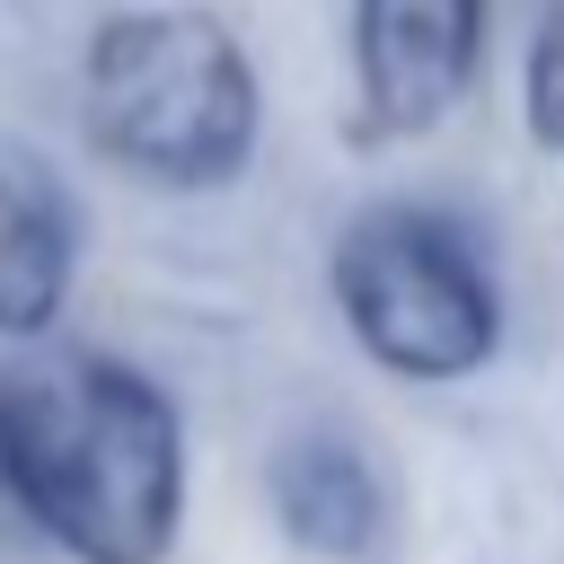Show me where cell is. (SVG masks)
<instances>
[{"mask_svg": "<svg viewBox=\"0 0 564 564\" xmlns=\"http://www.w3.org/2000/svg\"><path fill=\"white\" fill-rule=\"evenodd\" d=\"M0 485L70 564H167L185 529V423L115 352H26L0 370Z\"/></svg>", "mask_w": 564, "mask_h": 564, "instance_id": "cell-1", "label": "cell"}, {"mask_svg": "<svg viewBox=\"0 0 564 564\" xmlns=\"http://www.w3.org/2000/svg\"><path fill=\"white\" fill-rule=\"evenodd\" d=\"M264 494H273V520L291 529V546L326 555V564H352L379 546L388 529V494H379V467L361 441L344 432H291L264 467Z\"/></svg>", "mask_w": 564, "mask_h": 564, "instance_id": "cell-6", "label": "cell"}, {"mask_svg": "<svg viewBox=\"0 0 564 564\" xmlns=\"http://www.w3.org/2000/svg\"><path fill=\"white\" fill-rule=\"evenodd\" d=\"M520 123L546 159H564V0L538 9V35L520 53Z\"/></svg>", "mask_w": 564, "mask_h": 564, "instance_id": "cell-7", "label": "cell"}, {"mask_svg": "<svg viewBox=\"0 0 564 564\" xmlns=\"http://www.w3.org/2000/svg\"><path fill=\"white\" fill-rule=\"evenodd\" d=\"M0 520H18V511H9V485H0Z\"/></svg>", "mask_w": 564, "mask_h": 564, "instance_id": "cell-8", "label": "cell"}, {"mask_svg": "<svg viewBox=\"0 0 564 564\" xmlns=\"http://www.w3.org/2000/svg\"><path fill=\"white\" fill-rule=\"evenodd\" d=\"M326 291H335L352 344L414 388L476 379L502 344V291H494L476 238L449 212H423V203L352 212L335 229Z\"/></svg>", "mask_w": 564, "mask_h": 564, "instance_id": "cell-3", "label": "cell"}, {"mask_svg": "<svg viewBox=\"0 0 564 564\" xmlns=\"http://www.w3.org/2000/svg\"><path fill=\"white\" fill-rule=\"evenodd\" d=\"M79 115L123 176L159 194H212L247 176L264 132V88L229 18L194 0H141L88 26Z\"/></svg>", "mask_w": 564, "mask_h": 564, "instance_id": "cell-2", "label": "cell"}, {"mask_svg": "<svg viewBox=\"0 0 564 564\" xmlns=\"http://www.w3.org/2000/svg\"><path fill=\"white\" fill-rule=\"evenodd\" d=\"M79 282V212L44 159H0V344H44Z\"/></svg>", "mask_w": 564, "mask_h": 564, "instance_id": "cell-5", "label": "cell"}, {"mask_svg": "<svg viewBox=\"0 0 564 564\" xmlns=\"http://www.w3.org/2000/svg\"><path fill=\"white\" fill-rule=\"evenodd\" d=\"M494 0H352V88L379 141H423L485 70Z\"/></svg>", "mask_w": 564, "mask_h": 564, "instance_id": "cell-4", "label": "cell"}]
</instances>
